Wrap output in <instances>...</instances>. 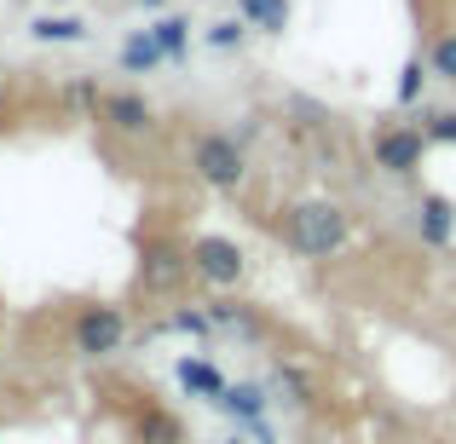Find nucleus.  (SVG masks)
<instances>
[{"label":"nucleus","mask_w":456,"mask_h":444,"mask_svg":"<svg viewBox=\"0 0 456 444\" xmlns=\"http://www.w3.org/2000/svg\"><path fill=\"white\" fill-rule=\"evenodd\" d=\"M289 243L301 248L306 260H330L335 248L346 243V231H353V220H346V208L341 202H330V197H318V202H301V208H289Z\"/></svg>","instance_id":"nucleus-1"},{"label":"nucleus","mask_w":456,"mask_h":444,"mask_svg":"<svg viewBox=\"0 0 456 444\" xmlns=\"http://www.w3.org/2000/svg\"><path fill=\"white\" fill-rule=\"evenodd\" d=\"M191 167H197V179L214 185V190H243V179H248L243 145L225 139V133H197V145H191Z\"/></svg>","instance_id":"nucleus-2"},{"label":"nucleus","mask_w":456,"mask_h":444,"mask_svg":"<svg viewBox=\"0 0 456 444\" xmlns=\"http://www.w3.org/2000/svg\"><path fill=\"white\" fill-rule=\"evenodd\" d=\"M191 271H197L202 283H214V289H232V283L243 278V248H237L232 237H197V243H191Z\"/></svg>","instance_id":"nucleus-3"},{"label":"nucleus","mask_w":456,"mask_h":444,"mask_svg":"<svg viewBox=\"0 0 456 444\" xmlns=\"http://www.w3.org/2000/svg\"><path fill=\"white\" fill-rule=\"evenodd\" d=\"M122 341H127V318H122L116 306H87V311L76 318V352L110 358Z\"/></svg>","instance_id":"nucleus-4"},{"label":"nucleus","mask_w":456,"mask_h":444,"mask_svg":"<svg viewBox=\"0 0 456 444\" xmlns=\"http://www.w3.org/2000/svg\"><path fill=\"white\" fill-rule=\"evenodd\" d=\"M185 278H191V248H174V243H151L145 248V266H139L145 295H174Z\"/></svg>","instance_id":"nucleus-5"},{"label":"nucleus","mask_w":456,"mask_h":444,"mask_svg":"<svg viewBox=\"0 0 456 444\" xmlns=\"http://www.w3.org/2000/svg\"><path fill=\"white\" fill-rule=\"evenodd\" d=\"M422 127H381L376 133V167L387 174H416L422 167Z\"/></svg>","instance_id":"nucleus-6"},{"label":"nucleus","mask_w":456,"mask_h":444,"mask_svg":"<svg viewBox=\"0 0 456 444\" xmlns=\"http://www.w3.org/2000/svg\"><path fill=\"white\" fill-rule=\"evenodd\" d=\"M99 116L116 127V133H151V127H156V110L139 99V93H104Z\"/></svg>","instance_id":"nucleus-7"},{"label":"nucleus","mask_w":456,"mask_h":444,"mask_svg":"<svg viewBox=\"0 0 456 444\" xmlns=\"http://www.w3.org/2000/svg\"><path fill=\"white\" fill-rule=\"evenodd\" d=\"M451 231H456V208L439 197V190H428L422 197V237L439 248V243H451Z\"/></svg>","instance_id":"nucleus-8"},{"label":"nucleus","mask_w":456,"mask_h":444,"mask_svg":"<svg viewBox=\"0 0 456 444\" xmlns=\"http://www.w3.org/2000/svg\"><path fill=\"white\" fill-rule=\"evenodd\" d=\"M29 35H35V41L76 46V41H87V23H81V18H53V12H46V18H35V23H29Z\"/></svg>","instance_id":"nucleus-9"},{"label":"nucleus","mask_w":456,"mask_h":444,"mask_svg":"<svg viewBox=\"0 0 456 444\" xmlns=\"http://www.w3.org/2000/svg\"><path fill=\"white\" fill-rule=\"evenodd\" d=\"M243 6L248 23H260L266 35H283V23H289V0H237Z\"/></svg>","instance_id":"nucleus-10"},{"label":"nucleus","mask_w":456,"mask_h":444,"mask_svg":"<svg viewBox=\"0 0 456 444\" xmlns=\"http://www.w3.org/2000/svg\"><path fill=\"white\" fill-rule=\"evenodd\" d=\"M179 381H185L191 392H208V399H225V381H220V369H214V364H202V358H185V364H179Z\"/></svg>","instance_id":"nucleus-11"},{"label":"nucleus","mask_w":456,"mask_h":444,"mask_svg":"<svg viewBox=\"0 0 456 444\" xmlns=\"http://www.w3.org/2000/svg\"><path fill=\"white\" fill-rule=\"evenodd\" d=\"M162 58H167V52H162V46H156V35H151V29H145V35H134V41L122 46V64L134 69V76H145V69H156V64H162Z\"/></svg>","instance_id":"nucleus-12"},{"label":"nucleus","mask_w":456,"mask_h":444,"mask_svg":"<svg viewBox=\"0 0 456 444\" xmlns=\"http://www.w3.org/2000/svg\"><path fill=\"white\" fill-rule=\"evenodd\" d=\"M220 404H225L232 416H243V422H255V416L266 410V392H260V387H225Z\"/></svg>","instance_id":"nucleus-13"},{"label":"nucleus","mask_w":456,"mask_h":444,"mask_svg":"<svg viewBox=\"0 0 456 444\" xmlns=\"http://www.w3.org/2000/svg\"><path fill=\"white\" fill-rule=\"evenodd\" d=\"M151 35H156V46H162L167 58H185V41H191V23L185 18H162Z\"/></svg>","instance_id":"nucleus-14"},{"label":"nucleus","mask_w":456,"mask_h":444,"mask_svg":"<svg viewBox=\"0 0 456 444\" xmlns=\"http://www.w3.org/2000/svg\"><path fill=\"white\" fill-rule=\"evenodd\" d=\"M272 387L283 392L289 404H312V375H301V369H283L278 364V375H272Z\"/></svg>","instance_id":"nucleus-15"},{"label":"nucleus","mask_w":456,"mask_h":444,"mask_svg":"<svg viewBox=\"0 0 456 444\" xmlns=\"http://www.w3.org/2000/svg\"><path fill=\"white\" fill-rule=\"evenodd\" d=\"M145 444H179V422L174 416H162V410H145Z\"/></svg>","instance_id":"nucleus-16"},{"label":"nucleus","mask_w":456,"mask_h":444,"mask_svg":"<svg viewBox=\"0 0 456 444\" xmlns=\"http://www.w3.org/2000/svg\"><path fill=\"white\" fill-rule=\"evenodd\" d=\"M248 35V18H225V23H214L208 29V46H237Z\"/></svg>","instance_id":"nucleus-17"},{"label":"nucleus","mask_w":456,"mask_h":444,"mask_svg":"<svg viewBox=\"0 0 456 444\" xmlns=\"http://www.w3.org/2000/svg\"><path fill=\"white\" fill-rule=\"evenodd\" d=\"M434 76L439 81H456V35H445V41L434 46Z\"/></svg>","instance_id":"nucleus-18"},{"label":"nucleus","mask_w":456,"mask_h":444,"mask_svg":"<svg viewBox=\"0 0 456 444\" xmlns=\"http://www.w3.org/2000/svg\"><path fill=\"white\" fill-rule=\"evenodd\" d=\"M416 93H422V58H411V64H404V81H399V104H416Z\"/></svg>","instance_id":"nucleus-19"},{"label":"nucleus","mask_w":456,"mask_h":444,"mask_svg":"<svg viewBox=\"0 0 456 444\" xmlns=\"http://www.w3.org/2000/svg\"><path fill=\"white\" fill-rule=\"evenodd\" d=\"M174 329H185V335H202V329H208V318H202V311H174Z\"/></svg>","instance_id":"nucleus-20"},{"label":"nucleus","mask_w":456,"mask_h":444,"mask_svg":"<svg viewBox=\"0 0 456 444\" xmlns=\"http://www.w3.org/2000/svg\"><path fill=\"white\" fill-rule=\"evenodd\" d=\"M434 139H456V110H445V116H434Z\"/></svg>","instance_id":"nucleus-21"},{"label":"nucleus","mask_w":456,"mask_h":444,"mask_svg":"<svg viewBox=\"0 0 456 444\" xmlns=\"http://www.w3.org/2000/svg\"><path fill=\"white\" fill-rule=\"evenodd\" d=\"M6 116H12V93L0 87V122H6Z\"/></svg>","instance_id":"nucleus-22"},{"label":"nucleus","mask_w":456,"mask_h":444,"mask_svg":"<svg viewBox=\"0 0 456 444\" xmlns=\"http://www.w3.org/2000/svg\"><path fill=\"white\" fill-rule=\"evenodd\" d=\"M145 6H162V0H145Z\"/></svg>","instance_id":"nucleus-23"},{"label":"nucleus","mask_w":456,"mask_h":444,"mask_svg":"<svg viewBox=\"0 0 456 444\" xmlns=\"http://www.w3.org/2000/svg\"><path fill=\"white\" fill-rule=\"evenodd\" d=\"M225 444H243V439H225Z\"/></svg>","instance_id":"nucleus-24"}]
</instances>
